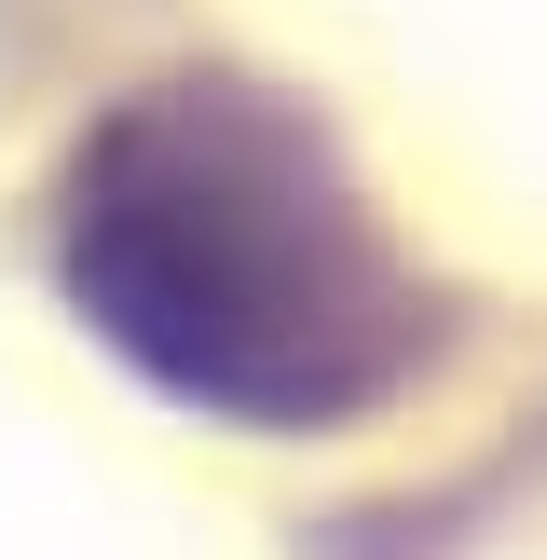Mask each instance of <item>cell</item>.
I'll use <instances>...</instances> for the list:
<instances>
[{
    "mask_svg": "<svg viewBox=\"0 0 547 560\" xmlns=\"http://www.w3.org/2000/svg\"><path fill=\"white\" fill-rule=\"evenodd\" d=\"M55 260L124 370L233 424H328L438 342V301L328 137L246 82H164L109 109L69 164Z\"/></svg>",
    "mask_w": 547,
    "mask_h": 560,
    "instance_id": "1",
    "label": "cell"
}]
</instances>
